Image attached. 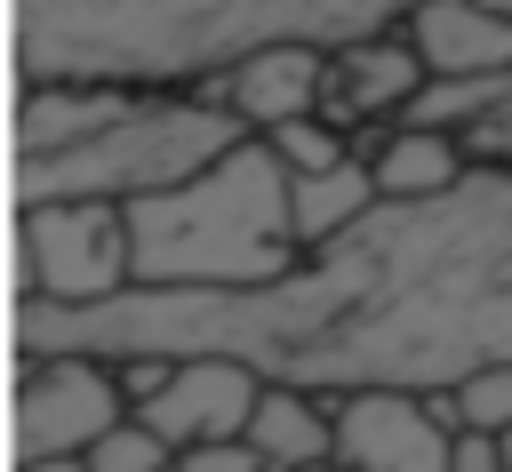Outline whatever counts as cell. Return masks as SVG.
<instances>
[{"label": "cell", "instance_id": "1", "mask_svg": "<svg viewBox=\"0 0 512 472\" xmlns=\"http://www.w3.org/2000/svg\"><path fill=\"white\" fill-rule=\"evenodd\" d=\"M16 352H224L312 392H432L480 360H512V168H464L440 200H376L344 240L296 256L272 288H120L104 304L16 296Z\"/></svg>", "mask_w": 512, "mask_h": 472}, {"label": "cell", "instance_id": "2", "mask_svg": "<svg viewBox=\"0 0 512 472\" xmlns=\"http://www.w3.org/2000/svg\"><path fill=\"white\" fill-rule=\"evenodd\" d=\"M416 0H16L24 88H136L216 80L256 48H344Z\"/></svg>", "mask_w": 512, "mask_h": 472}, {"label": "cell", "instance_id": "3", "mask_svg": "<svg viewBox=\"0 0 512 472\" xmlns=\"http://www.w3.org/2000/svg\"><path fill=\"white\" fill-rule=\"evenodd\" d=\"M296 272L288 168L264 136H240L192 184L128 200V288H272Z\"/></svg>", "mask_w": 512, "mask_h": 472}, {"label": "cell", "instance_id": "4", "mask_svg": "<svg viewBox=\"0 0 512 472\" xmlns=\"http://www.w3.org/2000/svg\"><path fill=\"white\" fill-rule=\"evenodd\" d=\"M248 128L208 104V96H128L112 120H96L80 144H56V152H16V208H48V200H144V192H168V184H192L208 160H224Z\"/></svg>", "mask_w": 512, "mask_h": 472}, {"label": "cell", "instance_id": "5", "mask_svg": "<svg viewBox=\"0 0 512 472\" xmlns=\"http://www.w3.org/2000/svg\"><path fill=\"white\" fill-rule=\"evenodd\" d=\"M16 272L32 304H104L128 288V208L120 200H48L16 208Z\"/></svg>", "mask_w": 512, "mask_h": 472}, {"label": "cell", "instance_id": "6", "mask_svg": "<svg viewBox=\"0 0 512 472\" xmlns=\"http://www.w3.org/2000/svg\"><path fill=\"white\" fill-rule=\"evenodd\" d=\"M120 416H128L120 376H112L104 360H80V352L24 360L16 392H8V440H16V464H24V456H88Z\"/></svg>", "mask_w": 512, "mask_h": 472}, {"label": "cell", "instance_id": "7", "mask_svg": "<svg viewBox=\"0 0 512 472\" xmlns=\"http://www.w3.org/2000/svg\"><path fill=\"white\" fill-rule=\"evenodd\" d=\"M336 400V464L352 472H448V424L424 392L400 384H352Z\"/></svg>", "mask_w": 512, "mask_h": 472}, {"label": "cell", "instance_id": "8", "mask_svg": "<svg viewBox=\"0 0 512 472\" xmlns=\"http://www.w3.org/2000/svg\"><path fill=\"white\" fill-rule=\"evenodd\" d=\"M256 384H264V376H256L248 360L192 352V360H168L160 392L136 400L128 416H136L144 432H160L168 456H184V448H208V440H240V424H248V408H256Z\"/></svg>", "mask_w": 512, "mask_h": 472}, {"label": "cell", "instance_id": "9", "mask_svg": "<svg viewBox=\"0 0 512 472\" xmlns=\"http://www.w3.org/2000/svg\"><path fill=\"white\" fill-rule=\"evenodd\" d=\"M200 96L224 104L248 136H272V128L312 120L328 104V48H256V56L224 64Z\"/></svg>", "mask_w": 512, "mask_h": 472}, {"label": "cell", "instance_id": "10", "mask_svg": "<svg viewBox=\"0 0 512 472\" xmlns=\"http://www.w3.org/2000/svg\"><path fill=\"white\" fill-rule=\"evenodd\" d=\"M424 64V80H480L512 72V16H488L480 0H416L400 32Z\"/></svg>", "mask_w": 512, "mask_h": 472}, {"label": "cell", "instance_id": "11", "mask_svg": "<svg viewBox=\"0 0 512 472\" xmlns=\"http://www.w3.org/2000/svg\"><path fill=\"white\" fill-rule=\"evenodd\" d=\"M240 440L256 448L264 472H304V464H336V400L312 384H256V408L240 424Z\"/></svg>", "mask_w": 512, "mask_h": 472}, {"label": "cell", "instance_id": "12", "mask_svg": "<svg viewBox=\"0 0 512 472\" xmlns=\"http://www.w3.org/2000/svg\"><path fill=\"white\" fill-rule=\"evenodd\" d=\"M416 88H424V64H416V48H408V40L368 32V40L328 48V96H336L352 120H400Z\"/></svg>", "mask_w": 512, "mask_h": 472}, {"label": "cell", "instance_id": "13", "mask_svg": "<svg viewBox=\"0 0 512 472\" xmlns=\"http://www.w3.org/2000/svg\"><path fill=\"white\" fill-rule=\"evenodd\" d=\"M368 208H376V176H368L360 152H344V160L320 168V176H288V232H296V256L344 240Z\"/></svg>", "mask_w": 512, "mask_h": 472}, {"label": "cell", "instance_id": "14", "mask_svg": "<svg viewBox=\"0 0 512 472\" xmlns=\"http://www.w3.org/2000/svg\"><path fill=\"white\" fill-rule=\"evenodd\" d=\"M464 144L440 136V128H384V144L368 152V176H376V200H440L456 176H464Z\"/></svg>", "mask_w": 512, "mask_h": 472}, {"label": "cell", "instance_id": "15", "mask_svg": "<svg viewBox=\"0 0 512 472\" xmlns=\"http://www.w3.org/2000/svg\"><path fill=\"white\" fill-rule=\"evenodd\" d=\"M424 400H432V416H440L448 432H496V440H504V432H512V360H480V368L432 384Z\"/></svg>", "mask_w": 512, "mask_h": 472}, {"label": "cell", "instance_id": "16", "mask_svg": "<svg viewBox=\"0 0 512 472\" xmlns=\"http://www.w3.org/2000/svg\"><path fill=\"white\" fill-rule=\"evenodd\" d=\"M264 144H272V160H280L288 176H320V168H336V160L352 152V136H344L336 120H320V112H312V120H288V128H272Z\"/></svg>", "mask_w": 512, "mask_h": 472}, {"label": "cell", "instance_id": "17", "mask_svg": "<svg viewBox=\"0 0 512 472\" xmlns=\"http://www.w3.org/2000/svg\"><path fill=\"white\" fill-rule=\"evenodd\" d=\"M80 464H88V472H168L176 456H168V440H160V432H144L136 416H120V424L80 456Z\"/></svg>", "mask_w": 512, "mask_h": 472}, {"label": "cell", "instance_id": "18", "mask_svg": "<svg viewBox=\"0 0 512 472\" xmlns=\"http://www.w3.org/2000/svg\"><path fill=\"white\" fill-rule=\"evenodd\" d=\"M168 472H264L248 440H208V448H184Z\"/></svg>", "mask_w": 512, "mask_h": 472}, {"label": "cell", "instance_id": "19", "mask_svg": "<svg viewBox=\"0 0 512 472\" xmlns=\"http://www.w3.org/2000/svg\"><path fill=\"white\" fill-rule=\"evenodd\" d=\"M448 472H504V440L496 432H448Z\"/></svg>", "mask_w": 512, "mask_h": 472}, {"label": "cell", "instance_id": "20", "mask_svg": "<svg viewBox=\"0 0 512 472\" xmlns=\"http://www.w3.org/2000/svg\"><path fill=\"white\" fill-rule=\"evenodd\" d=\"M16 472H88V464H80V456H24Z\"/></svg>", "mask_w": 512, "mask_h": 472}, {"label": "cell", "instance_id": "21", "mask_svg": "<svg viewBox=\"0 0 512 472\" xmlns=\"http://www.w3.org/2000/svg\"><path fill=\"white\" fill-rule=\"evenodd\" d=\"M480 8H488V16H512V0H480Z\"/></svg>", "mask_w": 512, "mask_h": 472}, {"label": "cell", "instance_id": "22", "mask_svg": "<svg viewBox=\"0 0 512 472\" xmlns=\"http://www.w3.org/2000/svg\"><path fill=\"white\" fill-rule=\"evenodd\" d=\"M504 472H512V432H504Z\"/></svg>", "mask_w": 512, "mask_h": 472}, {"label": "cell", "instance_id": "23", "mask_svg": "<svg viewBox=\"0 0 512 472\" xmlns=\"http://www.w3.org/2000/svg\"><path fill=\"white\" fill-rule=\"evenodd\" d=\"M328 472H352V464H328Z\"/></svg>", "mask_w": 512, "mask_h": 472}]
</instances>
